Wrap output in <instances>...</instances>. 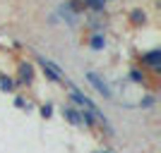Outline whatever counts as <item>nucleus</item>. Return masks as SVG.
<instances>
[{
	"instance_id": "obj_8",
	"label": "nucleus",
	"mask_w": 161,
	"mask_h": 153,
	"mask_svg": "<svg viewBox=\"0 0 161 153\" xmlns=\"http://www.w3.org/2000/svg\"><path fill=\"white\" fill-rule=\"evenodd\" d=\"M132 22H144V12H140V10L132 12Z\"/></svg>"
},
{
	"instance_id": "obj_9",
	"label": "nucleus",
	"mask_w": 161,
	"mask_h": 153,
	"mask_svg": "<svg viewBox=\"0 0 161 153\" xmlns=\"http://www.w3.org/2000/svg\"><path fill=\"white\" fill-rule=\"evenodd\" d=\"M0 86H3V89H10V86H12V81H10V79H0Z\"/></svg>"
},
{
	"instance_id": "obj_5",
	"label": "nucleus",
	"mask_w": 161,
	"mask_h": 153,
	"mask_svg": "<svg viewBox=\"0 0 161 153\" xmlns=\"http://www.w3.org/2000/svg\"><path fill=\"white\" fill-rule=\"evenodd\" d=\"M60 12L65 14V19L70 22V24H75V14H72V10H70V5H63V7H60Z\"/></svg>"
},
{
	"instance_id": "obj_1",
	"label": "nucleus",
	"mask_w": 161,
	"mask_h": 153,
	"mask_svg": "<svg viewBox=\"0 0 161 153\" xmlns=\"http://www.w3.org/2000/svg\"><path fill=\"white\" fill-rule=\"evenodd\" d=\"M87 77H89V81H92V84H94V86H96V91H99L101 96H103V98H113V93H111V89H108L106 84H103V81H101V77H99V74H94V72H89Z\"/></svg>"
},
{
	"instance_id": "obj_7",
	"label": "nucleus",
	"mask_w": 161,
	"mask_h": 153,
	"mask_svg": "<svg viewBox=\"0 0 161 153\" xmlns=\"http://www.w3.org/2000/svg\"><path fill=\"white\" fill-rule=\"evenodd\" d=\"M89 7H94V10H103V5H106V0H87Z\"/></svg>"
},
{
	"instance_id": "obj_2",
	"label": "nucleus",
	"mask_w": 161,
	"mask_h": 153,
	"mask_svg": "<svg viewBox=\"0 0 161 153\" xmlns=\"http://www.w3.org/2000/svg\"><path fill=\"white\" fill-rule=\"evenodd\" d=\"M39 62H41V67L48 72V77H51V79H55V81H60V79H63V72H60V69H58V67H55L51 60H46V58H39Z\"/></svg>"
},
{
	"instance_id": "obj_6",
	"label": "nucleus",
	"mask_w": 161,
	"mask_h": 153,
	"mask_svg": "<svg viewBox=\"0 0 161 153\" xmlns=\"http://www.w3.org/2000/svg\"><path fill=\"white\" fill-rule=\"evenodd\" d=\"M19 72H22V79H24V81H31V67H29V65H22Z\"/></svg>"
},
{
	"instance_id": "obj_4",
	"label": "nucleus",
	"mask_w": 161,
	"mask_h": 153,
	"mask_svg": "<svg viewBox=\"0 0 161 153\" xmlns=\"http://www.w3.org/2000/svg\"><path fill=\"white\" fill-rule=\"evenodd\" d=\"M142 62H149V65H159V62H161V53H159V50H152V53H147L144 58H142Z\"/></svg>"
},
{
	"instance_id": "obj_10",
	"label": "nucleus",
	"mask_w": 161,
	"mask_h": 153,
	"mask_svg": "<svg viewBox=\"0 0 161 153\" xmlns=\"http://www.w3.org/2000/svg\"><path fill=\"white\" fill-rule=\"evenodd\" d=\"M132 81H142V74L140 72H132Z\"/></svg>"
},
{
	"instance_id": "obj_3",
	"label": "nucleus",
	"mask_w": 161,
	"mask_h": 153,
	"mask_svg": "<svg viewBox=\"0 0 161 153\" xmlns=\"http://www.w3.org/2000/svg\"><path fill=\"white\" fill-rule=\"evenodd\" d=\"M89 46L94 48V50H103V46H106V38H103L101 33H94V36H92V41H89Z\"/></svg>"
}]
</instances>
